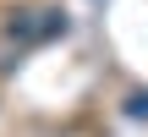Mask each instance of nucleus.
<instances>
[{
    "mask_svg": "<svg viewBox=\"0 0 148 137\" xmlns=\"http://www.w3.org/2000/svg\"><path fill=\"white\" fill-rule=\"evenodd\" d=\"M132 115H148V93H132V104H126Z\"/></svg>",
    "mask_w": 148,
    "mask_h": 137,
    "instance_id": "f257e3e1",
    "label": "nucleus"
}]
</instances>
